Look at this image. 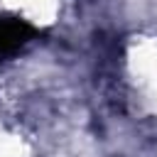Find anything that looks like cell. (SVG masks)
<instances>
[{
	"instance_id": "obj_1",
	"label": "cell",
	"mask_w": 157,
	"mask_h": 157,
	"mask_svg": "<svg viewBox=\"0 0 157 157\" xmlns=\"http://www.w3.org/2000/svg\"><path fill=\"white\" fill-rule=\"evenodd\" d=\"M34 34H37V29L29 22H25L20 17L0 15V59L15 54L17 49H22Z\"/></svg>"
}]
</instances>
